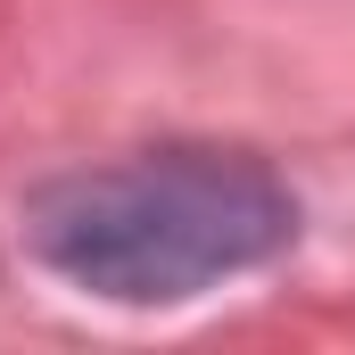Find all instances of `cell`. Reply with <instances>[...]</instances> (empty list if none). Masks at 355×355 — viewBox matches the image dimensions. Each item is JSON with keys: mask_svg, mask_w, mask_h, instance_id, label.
Here are the masks:
<instances>
[{"mask_svg": "<svg viewBox=\"0 0 355 355\" xmlns=\"http://www.w3.org/2000/svg\"><path fill=\"white\" fill-rule=\"evenodd\" d=\"M297 240V198L248 149H141L25 198V248L99 306H190Z\"/></svg>", "mask_w": 355, "mask_h": 355, "instance_id": "obj_1", "label": "cell"}]
</instances>
